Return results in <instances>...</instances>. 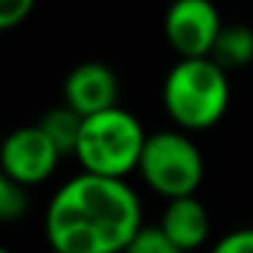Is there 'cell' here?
<instances>
[{
	"label": "cell",
	"instance_id": "cell-1",
	"mask_svg": "<svg viewBox=\"0 0 253 253\" xmlns=\"http://www.w3.org/2000/svg\"><path fill=\"white\" fill-rule=\"evenodd\" d=\"M142 226V199L128 180L87 171L63 182L44 215V234L55 253H126Z\"/></svg>",
	"mask_w": 253,
	"mask_h": 253
},
{
	"label": "cell",
	"instance_id": "cell-2",
	"mask_svg": "<svg viewBox=\"0 0 253 253\" xmlns=\"http://www.w3.org/2000/svg\"><path fill=\"white\" fill-rule=\"evenodd\" d=\"M231 101L229 71L212 57L177 60L166 71L161 87V104L174 128L185 133L210 131L223 120Z\"/></svg>",
	"mask_w": 253,
	"mask_h": 253
},
{
	"label": "cell",
	"instance_id": "cell-3",
	"mask_svg": "<svg viewBox=\"0 0 253 253\" xmlns=\"http://www.w3.org/2000/svg\"><path fill=\"white\" fill-rule=\"evenodd\" d=\"M147 136L150 133H144V126L133 112L112 106L84 117L74 158L87 174L126 180L139 169Z\"/></svg>",
	"mask_w": 253,
	"mask_h": 253
},
{
	"label": "cell",
	"instance_id": "cell-4",
	"mask_svg": "<svg viewBox=\"0 0 253 253\" xmlns=\"http://www.w3.org/2000/svg\"><path fill=\"white\" fill-rule=\"evenodd\" d=\"M136 174L166 202L196 196L204 182V155L191 133L180 128H164L147 136Z\"/></svg>",
	"mask_w": 253,
	"mask_h": 253
},
{
	"label": "cell",
	"instance_id": "cell-5",
	"mask_svg": "<svg viewBox=\"0 0 253 253\" xmlns=\"http://www.w3.org/2000/svg\"><path fill=\"white\" fill-rule=\"evenodd\" d=\"M223 19L212 0H171L164 14V39L180 60L210 57Z\"/></svg>",
	"mask_w": 253,
	"mask_h": 253
},
{
	"label": "cell",
	"instance_id": "cell-6",
	"mask_svg": "<svg viewBox=\"0 0 253 253\" xmlns=\"http://www.w3.org/2000/svg\"><path fill=\"white\" fill-rule=\"evenodd\" d=\"M60 150L52 139L41 131V126H22L14 128L0 147V166L3 177L19 182L25 188H36L55 174L60 164Z\"/></svg>",
	"mask_w": 253,
	"mask_h": 253
},
{
	"label": "cell",
	"instance_id": "cell-7",
	"mask_svg": "<svg viewBox=\"0 0 253 253\" xmlns=\"http://www.w3.org/2000/svg\"><path fill=\"white\" fill-rule=\"evenodd\" d=\"M117 98H120L117 74L101 60L79 63L63 79V104L82 117L112 109L117 106Z\"/></svg>",
	"mask_w": 253,
	"mask_h": 253
},
{
	"label": "cell",
	"instance_id": "cell-8",
	"mask_svg": "<svg viewBox=\"0 0 253 253\" xmlns=\"http://www.w3.org/2000/svg\"><path fill=\"white\" fill-rule=\"evenodd\" d=\"M158 226L185 253L204 248L210 242V231H212V220H210L207 207L196 196H182L166 202Z\"/></svg>",
	"mask_w": 253,
	"mask_h": 253
},
{
	"label": "cell",
	"instance_id": "cell-9",
	"mask_svg": "<svg viewBox=\"0 0 253 253\" xmlns=\"http://www.w3.org/2000/svg\"><path fill=\"white\" fill-rule=\"evenodd\" d=\"M210 57L223 71L248 68L253 63V28H248V25H223Z\"/></svg>",
	"mask_w": 253,
	"mask_h": 253
},
{
	"label": "cell",
	"instance_id": "cell-10",
	"mask_svg": "<svg viewBox=\"0 0 253 253\" xmlns=\"http://www.w3.org/2000/svg\"><path fill=\"white\" fill-rule=\"evenodd\" d=\"M82 123H84L82 115H77L71 106L60 104V106L46 112L39 120V126H41V131L52 139V144L60 150V155H74L77 153L79 133H82Z\"/></svg>",
	"mask_w": 253,
	"mask_h": 253
},
{
	"label": "cell",
	"instance_id": "cell-11",
	"mask_svg": "<svg viewBox=\"0 0 253 253\" xmlns=\"http://www.w3.org/2000/svg\"><path fill=\"white\" fill-rule=\"evenodd\" d=\"M28 207H30L28 188L8 180V177H0V218L6 223H14L28 212Z\"/></svg>",
	"mask_w": 253,
	"mask_h": 253
},
{
	"label": "cell",
	"instance_id": "cell-12",
	"mask_svg": "<svg viewBox=\"0 0 253 253\" xmlns=\"http://www.w3.org/2000/svg\"><path fill=\"white\" fill-rule=\"evenodd\" d=\"M126 253H185L164 234L161 226H142L139 234L131 240Z\"/></svg>",
	"mask_w": 253,
	"mask_h": 253
},
{
	"label": "cell",
	"instance_id": "cell-13",
	"mask_svg": "<svg viewBox=\"0 0 253 253\" xmlns=\"http://www.w3.org/2000/svg\"><path fill=\"white\" fill-rule=\"evenodd\" d=\"M207 253H253V226L226 231L210 245Z\"/></svg>",
	"mask_w": 253,
	"mask_h": 253
},
{
	"label": "cell",
	"instance_id": "cell-14",
	"mask_svg": "<svg viewBox=\"0 0 253 253\" xmlns=\"http://www.w3.org/2000/svg\"><path fill=\"white\" fill-rule=\"evenodd\" d=\"M36 0H0V28L14 30L33 14Z\"/></svg>",
	"mask_w": 253,
	"mask_h": 253
},
{
	"label": "cell",
	"instance_id": "cell-15",
	"mask_svg": "<svg viewBox=\"0 0 253 253\" xmlns=\"http://www.w3.org/2000/svg\"><path fill=\"white\" fill-rule=\"evenodd\" d=\"M3 253H11V251H3Z\"/></svg>",
	"mask_w": 253,
	"mask_h": 253
}]
</instances>
